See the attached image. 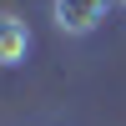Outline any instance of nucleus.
I'll return each instance as SVG.
<instances>
[{
  "label": "nucleus",
  "instance_id": "obj_1",
  "mask_svg": "<svg viewBox=\"0 0 126 126\" xmlns=\"http://www.w3.org/2000/svg\"><path fill=\"white\" fill-rule=\"evenodd\" d=\"M111 0H50V15H56L61 35H91V30L106 20Z\"/></svg>",
  "mask_w": 126,
  "mask_h": 126
},
{
  "label": "nucleus",
  "instance_id": "obj_2",
  "mask_svg": "<svg viewBox=\"0 0 126 126\" xmlns=\"http://www.w3.org/2000/svg\"><path fill=\"white\" fill-rule=\"evenodd\" d=\"M30 25L20 15H0V66H25V56H30Z\"/></svg>",
  "mask_w": 126,
  "mask_h": 126
},
{
  "label": "nucleus",
  "instance_id": "obj_3",
  "mask_svg": "<svg viewBox=\"0 0 126 126\" xmlns=\"http://www.w3.org/2000/svg\"><path fill=\"white\" fill-rule=\"evenodd\" d=\"M121 5H126V0H121Z\"/></svg>",
  "mask_w": 126,
  "mask_h": 126
}]
</instances>
